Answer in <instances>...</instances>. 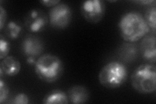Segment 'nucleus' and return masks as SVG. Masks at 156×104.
I'll use <instances>...</instances> for the list:
<instances>
[{
    "mask_svg": "<svg viewBox=\"0 0 156 104\" xmlns=\"http://www.w3.org/2000/svg\"><path fill=\"white\" fill-rule=\"evenodd\" d=\"M141 55L145 61L155 64L156 61V37L155 34H146L140 45Z\"/></svg>",
    "mask_w": 156,
    "mask_h": 104,
    "instance_id": "9",
    "label": "nucleus"
},
{
    "mask_svg": "<svg viewBox=\"0 0 156 104\" xmlns=\"http://www.w3.org/2000/svg\"><path fill=\"white\" fill-rule=\"evenodd\" d=\"M7 20V13L2 5H0V30H3L6 26Z\"/></svg>",
    "mask_w": 156,
    "mask_h": 104,
    "instance_id": "19",
    "label": "nucleus"
},
{
    "mask_svg": "<svg viewBox=\"0 0 156 104\" xmlns=\"http://www.w3.org/2000/svg\"><path fill=\"white\" fill-rule=\"evenodd\" d=\"M128 78L126 66L120 61L107 63L101 68L98 80L101 85L109 89H115L122 86Z\"/></svg>",
    "mask_w": 156,
    "mask_h": 104,
    "instance_id": "4",
    "label": "nucleus"
},
{
    "mask_svg": "<svg viewBox=\"0 0 156 104\" xmlns=\"http://www.w3.org/2000/svg\"><path fill=\"white\" fill-rule=\"evenodd\" d=\"M36 62V59L34 57H27V63L30 64V65H35Z\"/></svg>",
    "mask_w": 156,
    "mask_h": 104,
    "instance_id": "22",
    "label": "nucleus"
},
{
    "mask_svg": "<svg viewBox=\"0 0 156 104\" xmlns=\"http://www.w3.org/2000/svg\"><path fill=\"white\" fill-rule=\"evenodd\" d=\"M131 86L143 95L153 93L156 90V66L155 64H140L131 76Z\"/></svg>",
    "mask_w": 156,
    "mask_h": 104,
    "instance_id": "3",
    "label": "nucleus"
},
{
    "mask_svg": "<svg viewBox=\"0 0 156 104\" xmlns=\"http://www.w3.org/2000/svg\"><path fill=\"white\" fill-rule=\"evenodd\" d=\"M10 49L11 46L9 42L1 34L0 37V59L1 60L8 56Z\"/></svg>",
    "mask_w": 156,
    "mask_h": 104,
    "instance_id": "16",
    "label": "nucleus"
},
{
    "mask_svg": "<svg viewBox=\"0 0 156 104\" xmlns=\"http://www.w3.org/2000/svg\"><path fill=\"white\" fill-rule=\"evenodd\" d=\"M21 70V64L14 56H7L0 63V71L4 76L12 77L18 75Z\"/></svg>",
    "mask_w": 156,
    "mask_h": 104,
    "instance_id": "11",
    "label": "nucleus"
},
{
    "mask_svg": "<svg viewBox=\"0 0 156 104\" xmlns=\"http://www.w3.org/2000/svg\"><path fill=\"white\" fill-rule=\"evenodd\" d=\"M118 27L120 36L127 42H135L150 32L144 16L136 11L124 13L119 20Z\"/></svg>",
    "mask_w": 156,
    "mask_h": 104,
    "instance_id": "1",
    "label": "nucleus"
},
{
    "mask_svg": "<svg viewBox=\"0 0 156 104\" xmlns=\"http://www.w3.org/2000/svg\"><path fill=\"white\" fill-rule=\"evenodd\" d=\"M9 89L7 83L3 80V78L0 79V103L5 102L9 97Z\"/></svg>",
    "mask_w": 156,
    "mask_h": 104,
    "instance_id": "17",
    "label": "nucleus"
},
{
    "mask_svg": "<svg viewBox=\"0 0 156 104\" xmlns=\"http://www.w3.org/2000/svg\"><path fill=\"white\" fill-rule=\"evenodd\" d=\"M44 104H66L69 103L67 94L61 90L49 92L43 99Z\"/></svg>",
    "mask_w": 156,
    "mask_h": 104,
    "instance_id": "13",
    "label": "nucleus"
},
{
    "mask_svg": "<svg viewBox=\"0 0 156 104\" xmlns=\"http://www.w3.org/2000/svg\"><path fill=\"white\" fill-rule=\"evenodd\" d=\"M12 103L14 104H28L29 103V98L26 94L20 92L14 96Z\"/></svg>",
    "mask_w": 156,
    "mask_h": 104,
    "instance_id": "18",
    "label": "nucleus"
},
{
    "mask_svg": "<svg viewBox=\"0 0 156 104\" xmlns=\"http://www.w3.org/2000/svg\"><path fill=\"white\" fill-rule=\"evenodd\" d=\"M49 23L55 29H65L70 26L72 20V12L68 4L60 2L51 7L48 14Z\"/></svg>",
    "mask_w": 156,
    "mask_h": 104,
    "instance_id": "5",
    "label": "nucleus"
},
{
    "mask_svg": "<svg viewBox=\"0 0 156 104\" xmlns=\"http://www.w3.org/2000/svg\"><path fill=\"white\" fill-rule=\"evenodd\" d=\"M49 23L46 14L40 9H33L29 11L25 18V26L31 33L44 31Z\"/></svg>",
    "mask_w": 156,
    "mask_h": 104,
    "instance_id": "7",
    "label": "nucleus"
},
{
    "mask_svg": "<svg viewBox=\"0 0 156 104\" xmlns=\"http://www.w3.org/2000/svg\"><path fill=\"white\" fill-rule=\"evenodd\" d=\"M105 9V3L102 0H87L82 2L80 11L87 22L98 23L104 18Z\"/></svg>",
    "mask_w": 156,
    "mask_h": 104,
    "instance_id": "6",
    "label": "nucleus"
},
{
    "mask_svg": "<svg viewBox=\"0 0 156 104\" xmlns=\"http://www.w3.org/2000/svg\"><path fill=\"white\" fill-rule=\"evenodd\" d=\"M22 31V24L18 21L11 20L5 26V34L11 40L17 39Z\"/></svg>",
    "mask_w": 156,
    "mask_h": 104,
    "instance_id": "14",
    "label": "nucleus"
},
{
    "mask_svg": "<svg viewBox=\"0 0 156 104\" xmlns=\"http://www.w3.org/2000/svg\"><path fill=\"white\" fill-rule=\"evenodd\" d=\"M34 67L39 80L48 83L58 81L64 72L62 61L58 56L51 53H44L39 56Z\"/></svg>",
    "mask_w": 156,
    "mask_h": 104,
    "instance_id": "2",
    "label": "nucleus"
},
{
    "mask_svg": "<svg viewBox=\"0 0 156 104\" xmlns=\"http://www.w3.org/2000/svg\"><path fill=\"white\" fill-rule=\"evenodd\" d=\"M144 18L145 21L149 27L150 31L154 34H155L156 32V7L155 5L150 7L146 11Z\"/></svg>",
    "mask_w": 156,
    "mask_h": 104,
    "instance_id": "15",
    "label": "nucleus"
},
{
    "mask_svg": "<svg viewBox=\"0 0 156 104\" xmlns=\"http://www.w3.org/2000/svg\"><path fill=\"white\" fill-rule=\"evenodd\" d=\"M43 6L46 7H53L61 2L60 0H42L39 2Z\"/></svg>",
    "mask_w": 156,
    "mask_h": 104,
    "instance_id": "20",
    "label": "nucleus"
},
{
    "mask_svg": "<svg viewBox=\"0 0 156 104\" xmlns=\"http://www.w3.org/2000/svg\"><path fill=\"white\" fill-rule=\"evenodd\" d=\"M135 3L143 5H155L156 2L155 0H138V1H134Z\"/></svg>",
    "mask_w": 156,
    "mask_h": 104,
    "instance_id": "21",
    "label": "nucleus"
},
{
    "mask_svg": "<svg viewBox=\"0 0 156 104\" xmlns=\"http://www.w3.org/2000/svg\"><path fill=\"white\" fill-rule=\"evenodd\" d=\"M44 48V45L42 39L33 34L26 37L21 44L22 53L27 58L41 56Z\"/></svg>",
    "mask_w": 156,
    "mask_h": 104,
    "instance_id": "8",
    "label": "nucleus"
},
{
    "mask_svg": "<svg viewBox=\"0 0 156 104\" xmlns=\"http://www.w3.org/2000/svg\"><path fill=\"white\" fill-rule=\"evenodd\" d=\"M69 103L73 104L85 103L89 100V91L83 85H74L67 92Z\"/></svg>",
    "mask_w": 156,
    "mask_h": 104,
    "instance_id": "10",
    "label": "nucleus"
},
{
    "mask_svg": "<svg viewBox=\"0 0 156 104\" xmlns=\"http://www.w3.org/2000/svg\"><path fill=\"white\" fill-rule=\"evenodd\" d=\"M139 49L134 42H126L119 48V56L126 62H132L137 58Z\"/></svg>",
    "mask_w": 156,
    "mask_h": 104,
    "instance_id": "12",
    "label": "nucleus"
}]
</instances>
